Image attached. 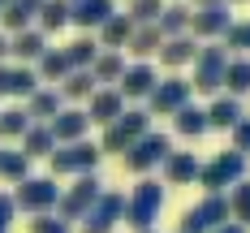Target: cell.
<instances>
[{
	"label": "cell",
	"instance_id": "1",
	"mask_svg": "<svg viewBox=\"0 0 250 233\" xmlns=\"http://www.w3.org/2000/svg\"><path fill=\"white\" fill-rule=\"evenodd\" d=\"M160 207H164V186L151 181V177H143L138 186H134V194L125 199V225H134L138 233L151 229L155 216H160Z\"/></svg>",
	"mask_w": 250,
	"mask_h": 233
},
{
	"label": "cell",
	"instance_id": "2",
	"mask_svg": "<svg viewBox=\"0 0 250 233\" xmlns=\"http://www.w3.org/2000/svg\"><path fill=\"white\" fill-rule=\"evenodd\" d=\"M100 143H69V147H56V151L48 155L52 160V177H86V173H95V164H100Z\"/></svg>",
	"mask_w": 250,
	"mask_h": 233
},
{
	"label": "cell",
	"instance_id": "3",
	"mask_svg": "<svg viewBox=\"0 0 250 233\" xmlns=\"http://www.w3.org/2000/svg\"><path fill=\"white\" fill-rule=\"evenodd\" d=\"M199 181H203V190L207 194H220L225 186H237V181H246V155L237 151H220L211 164H203L199 169Z\"/></svg>",
	"mask_w": 250,
	"mask_h": 233
},
{
	"label": "cell",
	"instance_id": "4",
	"mask_svg": "<svg viewBox=\"0 0 250 233\" xmlns=\"http://www.w3.org/2000/svg\"><path fill=\"white\" fill-rule=\"evenodd\" d=\"M143 134H151V117H147V112H138V108H134V112H121L112 126L104 129L100 151H129Z\"/></svg>",
	"mask_w": 250,
	"mask_h": 233
},
{
	"label": "cell",
	"instance_id": "5",
	"mask_svg": "<svg viewBox=\"0 0 250 233\" xmlns=\"http://www.w3.org/2000/svg\"><path fill=\"white\" fill-rule=\"evenodd\" d=\"M13 203L30 216H48L52 207H61V186H56V177H26L13 194Z\"/></svg>",
	"mask_w": 250,
	"mask_h": 233
},
{
	"label": "cell",
	"instance_id": "6",
	"mask_svg": "<svg viewBox=\"0 0 250 233\" xmlns=\"http://www.w3.org/2000/svg\"><path fill=\"white\" fill-rule=\"evenodd\" d=\"M225 74H229V52H225V48H199L190 86L203 91V95H216V91L225 86Z\"/></svg>",
	"mask_w": 250,
	"mask_h": 233
},
{
	"label": "cell",
	"instance_id": "7",
	"mask_svg": "<svg viewBox=\"0 0 250 233\" xmlns=\"http://www.w3.org/2000/svg\"><path fill=\"white\" fill-rule=\"evenodd\" d=\"M233 220V212H229V199L225 194H207L203 203H194L186 212V220H181V233H216L220 225Z\"/></svg>",
	"mask_w": 250,
	"mask_h": 233
},
{
	"label": "cell",
	"instance_id": "8",
	"mask_svg": "<svg viewBox=\"0 0 250 233\" xmlns=\"http://www.w3.org/2000/svg\"><path fill=\"white\" fill-rule=\"evenodd\" d=\"M168 155H173L168 134H155V129H151V134H143V138L125 151V169H129V173H151V169L164 164Z\"/></svg>",
	"mask_w": 250,
	"mask_h": 233
},
{
	"label": "cell",
	"instance_id": "9",
	"mask_svg": "<svg viewBox=\"0 0 250 233\" xmlns=\"http://www.w3.org/2000/svg\"><path fill=\"white\" fill-rule=\"evenodd\" d=\"M100 181H95V173H86V177H78L65 194H61V220H82L91 207L100 203Z\"/></svg>",
	"mask_w": 250,
	"mask_h": 233
},
{
	"label": "cell",
	"instance_id": "10",
	"mask_svg": "<svg viewBox=\"0 0 250 233\" xmlns=\"http://www.w3.org/2000/svg\"><path fill=\"white\" fill-rule=\"evenodd\" d=\"M117 220H125V199L117 194V190H104L100 203L82 216V233H112Z\"/></svg>",
	"mask_w": 250,
	"mask_h": 233
},
{
	"label": "cell",
	"instance_id": "11",
	"mask_svg": "<svg viewBox=\"0 0 250 233\" xmlns=\"http://www.w3.org/2000/svg\"><path fill=\"white\" fill-rule=\"evenodd\" d=\"M190 91H194V86H190L186 78H164V82L151 91L147 104H151V112H155V117H164V112H173V117H177V112L190 104Z\"/></svg>",
	"mask_w": 250,
	"mask_h": 233
},
{
	"label": "cell",
	"instance_id": "12",
	"mask_svg": "<svg viewBox=\"0 0 250 233\" xmlns=\"http://www.w3.org/2000/svg\"><path fill=\"white\" fill-rule=\"evenodd\" d=\"M121 112H125V95L117 91V86H100V91L91 95V108H86V117H91L95 126H104V129L112 126Z\"/></svg>",
	"mask_w": 250,
	"mask_h": 233
},
{
	"label": "cell",
	"instance_id": "13",
	"mask_svg": "<svg viewBox=\"0 0 250 233\" xmlns=\"http://www.w3.org/2000/svg\"><path fill=\"white\" fill-rule=\"evenodd\" d=\"M86 126H91V117H86V112H78V108H61V117L48 121L56 147H61V143H65V147H69V143H82V138H86Z\"/></svg>",
	"mask_w": 250,
	"mask_h": 233
},
{
	"label": "cell",
	"instance_id": "14",
	"mask_svg": "<svg viewBox=\"0 0 250 233\" xmlns=\"http://www.w3.org/2000/svg\"><path fill=\"white\" fill-rule=\"evenodd\" d=\"M229 26H233L229 4H216V9H194V18H190V35L211 39V35H229Z\"/></svg>",
	"mask_w": 250,
	"mask_h": 233
},
{
	"label": "cell",
	"instance_id": "15",
	"mask_svg": "<svg viewBox=\"0 0 250 233\" xmlns=\"http://www.w3.org/2000/svg\"><path fill=\"white\" fill-rule=\"evenodd\" d=\"M155 86H160L155 69H151L147 61H138V65H129V69H125V78H121V86H117V91H121L125 100H143V95L151 100V91H155Z\"/></svg>",
	"mask_w": 250,
	"mask_h": 233
},
{
	"label": "cell",
	"instance_id": "16",
	"mask_svg": "<svg viewBox=\"0 0 250 233\" xmlns=\"http://www.w3.org/2000/svg\"><path fill=\"white\" fill-rule=\"evenodd\" d=\"M242 121V100L237 95H216L211 108H207V126L211 129H237Z\"/></svg>",
	"mask_w": 250,
	"mask_h": 233
},
{
	"label": "cell",
	"instance_id": "17",
	"mask_svg": "<svg viewBox=\"0 0 250 233\" xmlns=\"http://www.w3.org/2000/svg\"><path fill=\"white\" fill-rule=\"evenodd\" d=\"M199 155L194 151H173L164 160V173H168V186H186V181H199Z\"/></svg>",
	"mask_w": 250,
	"mask_h": 233
},
{
	"label": "cell",
	"instance_id": "18",
	"mask_svg": "<svg viewBox=\"0 0 250 233\" xmlns=\"http://www.w3.org/2000/svg\"><path fill=\"white\" fill-rule=\"evenodd\" d=\"M26 117L35 121V126H48L61 117V91H35L30 104H26Z\"/></svg>",
	"mask_w": 250,
	"mask_h": 233
},
{
	"label": "cell",
	"instance_id": "19",
	"mask_svg": "<svg viewBox=\"0 0 250 233\" xmlns=\"http://www.w3.org/2000/svg\"><path fill=\"white\" fill-rule=\"evenodd\" d=\"M190 18H194V9H186V4H164V13H160V35L164 39H181V35H190Z\"/></svg>",
	"mask_w": 250,
	"mask_h": 233
},
{
	"label": "cell",
	"instance_id": "20",
	"mask_svg": "<svg viewBox=\"0 0 250 233\" xmlns=\"http://www.w3.org/2000/svg\"><path fill=\"white\" fill-rule=\"evenodd\" d=\"M194 56H199V43H194V35H181V39H164V48H160V61L177 69V65H194Z\"/></svg>",
	"mask_w": 250,
	"mask_h": 233
},
{
	"label": "cell",
	"instance_id": "21",
	"mask_svg": "<svg viewBox=\"0 0 250 233\" xmlns=\"http://www.w3.org/2000/svg\"><path fill=\"white\" fill-rule=\"evenodd\" d=\"M129 35H134V22H129V13H112V18L100 26V43H104L108 52L125 48V43H129Z\"/></svg>",
	"mask_w": 250,
	"mask_h": 233
},
{
	"label": "cell",
	"instance_id": "22",
	"mask_svg": "<svg viewBox=\"0 0 250 233\" xmlns=\"http://www.w3.org/2000/svg\"><path fill=\"white\" fill-rule=\"evenodd\" d=\"M112 18V0H78L74 4V22L82 26V30H95V26H104Z\"/></svg>",
	"mask_w": 250,
	"mask_h": 233
},
{
	"label": "cell",
	"instance_id": "23",
	"mask_svg": "<svg viewBox=\"0 0 250 233\" xmlns=\"http://www.w3.org/2000/svg\"><path fill=\"white\" fill-rule=\"evenodd\" d=\"M9 52H13L22 65H26V61H39V56L48 52V43H43V30H22V35H13Z\"/></svg>",
	"mask_w": 250,
	"mask_h": 233
},
{
	"label": "cell",
	"instance_id": "24",
	"mask_svg": "<svg viewBox=\"0 0 250 233\" xmlns=\"http://www.w3.org/2000/svg\"><path fill=\"white\" fill-rule=\"evenodd\" d=\"M100 86H95V74L91 69H74V74L61 82V100H91Z\"/></svg>",
	"mask_w": 250,
	"mask_h": 233
},
{
	"label": "cell",
	"instance_id": "25",
	"mask_svg": "<svg viewBox=\"0 0 250 233\" xmlns=\"http://www.w3.org/2000/svg\"><path fill=\"white\" fill-rule=\"evenodd\" d=\"M65 22H74V4H69V0H48V4L39 9V30H43V35L61 30Z\"/></svg>",
	"mask_w": 250,
	"mask_h": 233
},
{
	"label": "cell",
	"instance_id": "26",
	"mask_svg": "<svg viewBox=\"0 0 250 233\" xmlns=\"http://www.w3.org/2000/svg\"><path fill=\"white\" fill-rule=\"evenodd\" d=\"M65 56H69V65H74V69H91V65L100 61V39H91V35H78L74 43L65 48Z\"/></svg>",
	"mask_w": 250,
	"mask_h": 233
},
{
	"label": "cell",
	"instance_id": "27",
	"mask_svg": "<svg viewBox=\"0 0 250 233\" xmlns=\"http://www.w3.org/2000/svg\"><path fill=\"white\" fill-rule=\"evenodd\" d=\"M173 126H177V134H186V138H199L203 129H211L207 126V108H199V104H186L173 117Z\"/></svg>",
	"mask_w": 250,
	"mask_h": 233
},
{
	"label": "cell",
	"instance_id": "28",
	"mask_svg": "<svg viewBox=\"0 0 250 233\" xmlns=\"http://www.w3.org/2000/svg\"><path fill=\"white\" fill-rule=\"evenodd\" d=\"M39 74L48 78V82H65V78L74 74V65H69L65 48H48V52H43V56H39Z\"/></svg>",
	"mask_w": 250,
	"mask_h": 233
},
{
	"label": "cell",
	"instance_id": "29",
	"mask_svg": "<svg viewBox=\"0 0 250 233\" xmlns=\"http://www.w3.org/2000/svg\"><path fill=\"white\" fill-rule=\"evenodd\" d=\"M125 48L134 52V56H151V52L164 48V35H160V26H134V35H129Z\"/></svg>",
	"mask_w": 250,
	"mask_h": 233
},
{
	"label": "cell",
	"instance_id": "30",
	"mask_svg": "<svg viewBox=\"0 0 250 233\" xmlns=\"http://www.w3.org/2000/svg\"><path fill=\"white\" fill-rule=\"evenodd\" d=\"M125 69H129V65L121 61V52H100V61L91 65L95 82H121V78H125Z\"/></svg>",
	"mask_w": 250,
	"mask_h": 233
},
{
	"label": "cell",
	"instance_id": "31",
	"mask_svg": "<svg viewBox=\"0 0 250 233\" xmlns=\"http://www.w3.org/2000/svg\"><path fill=\"white\" fill-rule=\"evenodd\" d=\"M0 177L22 186V181L30 177V155L26 151H0Z\"/></svg>",
	"mask_w": 250,
	"mask_h": 233
},
{
	"label": "cell",
	"instance_id": "32",
	"mask_svg": "<svg viewBox=\"0 0 250 233\" xmlns=\"http://www.w3.org/2000/svg\"><path fill=\"white\" fill-rule=\"evenodd\" d=\"M22 151L35 160V155H52L56 151V138H52V129L48 126H30L26 129V138H22Z\"/></svg>",
	"mask_w": 250,
	"mask_h": 233
},
{
	"label": "cell",
	"instance_id": "33",
	"mask_svg": "<svg viewBox=\"0 0 250 233\" xmlns=\"http://www.w3.org/2000/svg\"><path fill=\"white\" fill-rule=\"evenodd\" d=\"M35 126L26 117V108H4L0 112V138H26V129Z\"/></svg>",
	"mask_w": 250,
	"mask_h": 233
},
{
	"label": "cell",
	"instance_id": "34",
	"mask_svg": "<svg viewBox=\"0 0 250 233\" xmlns=\"http://www.w3.org/2000/svg\"><path fill=\"white\" fill-rule=\"evenodd\" d=\"M164 13V0H129V22L134 26H155Z\"/></svg>",
	"mask_w": 250,
	"mask_h": 233
},
{
	"label": "cell",
	"instance_id": "35",
	"mask_svg": "<svg viewBox=\"0 0 250 233\" xmlns=\"http://www.w3.org/2000/svg\"><path fill=\"white\" fill-rule=\"evenodd\" d=\"M35 91H39V74H35L30 65H18V69L9 74V95H26V100H30Z\"/></svg>",
	"mask_w": 250,
	"mask_h": 233
},
{
	"label": "cell",
	"instance_id": "36",
	"mask_svg": "<svg viewBox=\"0 0 250 233\" xmlns=\"http://www.w3.org/2000/svg\"><path fill=\"white\" fill-rule=\"evenodd\" d=\"M225 86H229V95H246L250 91V61H229V74H225Z\"/></svg>",
	"mask_w": 250,
	"mask_h": 233
},
{
	"label": "cell",
	"instance_id": "37",
	"mask_svg": "<svg viewBox=\"0 0 250 233\" xmlns=\"http://www.w3.org/2000/svg\"><path fill=\"white\" fill-rule=\"evenodd\" d=\"M229 212L237 225H250V181H237L233 194H229Z\"/></svg>",
	"mask_w": 250,
	"mask_h": 233
},
{
	"label": "cell",
	"instance_id": "38",
	"mask_svg": "<svg viewBox=\"0 0 250 233\" xmlns=\"http://www.w3.org/2000/svg\"><path fill=\"white\" fill-rule=\"evenodd\" d=\"M0 22L9 26L13 35H22V30H30V22H35V18H30L26 9H18V4H9V9H0Z\"/></svg>",
	"mask_w": 250,
	"mask_h": 233
},
{
	"label": "cell",
	"instance_id": "39",
	"mask_svg": "<svg viewBox=\"0 0 250 233\" xmlns=\"http://www.w3.org/2000/svg\"><path fill=\"white\" fill-rule=\"evenodd\" d=\"M30 233H74V229H69V220H61V216H35V220H30Z\"/></svg>",
	"mask_w": 250,
	"mask_h": 233
},
{
	"label": "cell",
	"instance_id": "40",
	"mask_svg": "<svg viewBox=\"0 0 250 233\" xmlns=\"http://www.w3.org/2000/svg\"><path fill=\"white\" fill-rule=\"evenodd\" d=\"M225 48H250V22H242V26H229Z\"/></svg>",
	"mask_w": 250,
	"mask_h": 233
},
{
	"label": "cell",
	"instance_id": "41",
	"mask_svg": "<svg viewBox=\"0 0 250 233\" xmlns=\"http://www.w3.org/2000/svg\"><path fill=\"white\" fill-rule=\"evenodd\" d=\"M233 143H237V151H242V155H250V117H242V121H237Z\"/></svg>",
	"mask_w": 250,
	"mask_h": 233
},
{
	"label": "cell",
	"instance_id": "42",
	"mask_svg": "<svg viewBox=\"0 0 250 233\" xmlns=\"http://www.w3.org/2000/svg\"><path fill=\"white\" fill-rule=\"evenodd\" d=\"M13 212H18V203H13V194H4V190H0V233L9 229V220H13Z\"/></svg>",
	"mask_w": 250,
	"mask_h": 233
},
{
	"label": "cell",
	"instance_id": "43",
	"mask_svg": "<svg viewBox=\"0 0 250 233\" xmlns=\"http://www.w3.org/2000/svg\"><path fill=\"white\" fill-rule=\"evenodd\" d=\"M13 4H18V9H26V13H30V18H39V9H43V4H48V0H13Z\"/></svg>",
	"mask_w": 250,
	"mask_h": 233
},
{
	"label": "cell",
	"instance_id": "44",
	"mask_svg": "<svg viewBox=\"0 0 250 233\" xmlns=\"http://www.w3.org/2000/svg\"><path fill=\"white\" fill-rule=\"evenodd\" d=\"M9 74H13V69H9V65H0V95H9Z\"/></svg>",
	"mask_w": 250,
	"mask_h": 233
},
{
	"label": "cell",
	"instance_id": "45",
	"mask_svg": "<svg viewBox=\"0 0 250 233\" xmlns=\"http://www.w3.org/2000/svg\"><path fill=\"white\" fill-rule=\"evenodd\" d=\"M216 233H246V225H237V220H229V225H220Z\"/></svg>",
	"mask_w": 250,
	"mask_h": 233
},
{
	"label": "cell",
	"instance_id": "46",
	"mask_svg": "<svg viewBox=\"0 0 250 233\" xmlns=\"http://www.w3.org/2000/svg\"><path fill=\"white\" fill-rule=\"evenodd\" d=\"M199 9H216V4H229V0H194Z\"/></svg>",
	"mask_w": 250,
	"mask_h": 233
},
{
	"label": "cell",
	"instance_id": "47",
	"mask_svg": "<svg viewBox=\"0 0 250 233\" xmlns=\"http://www.w3.org/2000/svg\"><path fill=\"white\" fill-rule=\"evenodd\" d=\"M4 52H9V39H4V35H0V61H4Z\"/></svg>",
	"mask_w": 250,
	"mask_h": 233
},
{
	"label": "cell",
	"instance_id": "48",
	"mask_svg": "<svg viewBox=\"0 0 250 233\" xmlns=\"http://www.w3.org/2000/svg\"><path fill=\"white\" fill-rule=\"evenodd\" d=\"M9 4H13V0H0V9H9Z\"/></svg>",
	"mask_w": 250,
	"mask_h": 233
},
{
	"label": "cell",
	"instance_id": "49",
	"mask_svg": "<svg viewBox=\"0 0 250 233\" xmlns=\"http://www.w3.org/2000/svg\"><path fill=\"white\" fill-rule=\"evenodd\" d=\"M143 233H155V229H143Z\"/></svg>",
	"mask_w": 250,
	"mask_h": 233
},
{
	"label": "cell",
	"instance_id": "50",
	"mask_svg": "<svg viewBox=\"0 0 250 233\" xmlns=\"http://www.w3.org/2000/svg\"><path fill=\"white\" fill-rule=\"evenodd\" d=\"M69 4H78V0H69Z\"/></svg>",
	"mask_w": 250,
	"mask_h": 233
}]
</instances>
